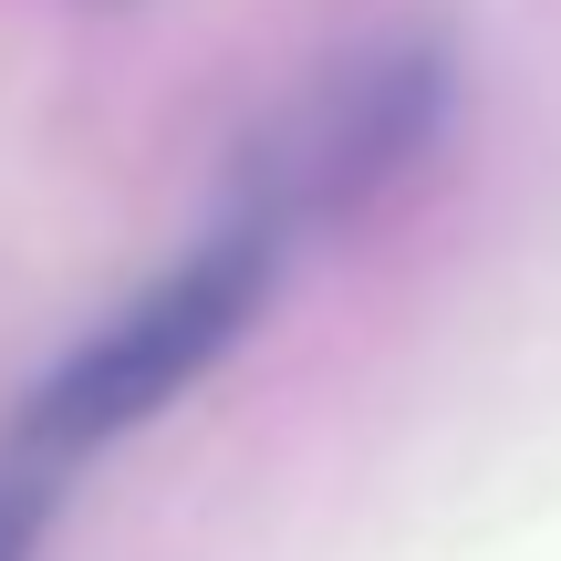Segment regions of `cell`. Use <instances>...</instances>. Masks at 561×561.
Returning a JSON list of instances; mask_svg holds the SVG:
<instances>
[{"label": "cell", "mask_w": 561, "mask_h": 561, "mask_svg": "<svg viewBox=\"0 0 561 561\" xmlns=\"http://www.w3.org/2000/svg\"><path fill=\"white\" fill-rule=\"evenodd\" d=\"M280 240H291V229H271L261 208H250V219H229L198 261H178L157 291L125 301V312L32 396V416H21V458H32V479H42L53 458H83V447L146 426L157 405H178L187 385H198L208 364L250 333V312L271 301Z\"/></svg>", "instance_id": "cell-1"}, {"label": "cell", "mask_w": 561, "mask_h": 561, "mask_svg": "<svg viewBox=\"0 0 561 561\" xmlns=\"http://www.w3.org/2000/svg\"><path fill=\"white\" fill-rule=\"evenodd\" d=\"M32 510H42V489H32V468H21V489H0V561H21V541H32Z\"/></svg>", "instance_id": "cell-3"}, {"label": "cell", "mask_w": 561, "mask_h": 561, "mask_svg": "<svg viewBox=\"0 0 561 561\" xmlns=\"http://www.w3.org/2000/svg\"><path fill=\"white\" fill-rule=\"evenodd\" d=\"M447 125V62L437 53H364L280 125V146L261 157V219L301 229V219H354L364 198L405 178Z\"/></svg>", "instance_id": "cell-2"}]
</instances>
